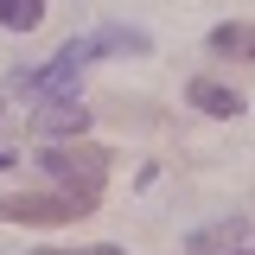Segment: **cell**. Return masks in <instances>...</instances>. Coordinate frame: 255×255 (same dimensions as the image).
I'll use <instances>...</instances> for the list:
<instances>
[{"mask_svg":"<svg viewBox=\"0 0 255 255\" xmlns=\"http://www.w3.org/2000/svg\"><path fill=\"white\" fill-rule=\"evenodd\" d=\"M191 102H198L204 115H243V96L223 90V83H211V77H198V83H191Z\"/></svg>","mask_w":255,"mask_h":255,"instance_id":"5","label":"cell"},{"mask_svg":"<svg viewBox=\"0 0 255 255\" xmlns=\"http://www.w3.org/2000/svg\"><path fill=\"white\" fill-rule=\"evenodd\" d=\"M243 255H255V249H243Z\"/></svg>","mask_w":255,"mask_h":255,"instance_id":"9","label":"cell"},{"mask_svg":"<svg viewBox=\"0 0 255 255\" xmlns=\"http://www.w3.org/2000/svg\"><path fill=\"white\" fill-rule=\"evenodd\" d=\"M38 166L58 179V185L83 191V198H102V179H109V147H90V140H58V147H45Z\"/></svg>","mask_w":255,"mask_h":255,"instance_id":"2","label":"cell"},{"mask_svg":"<svg viewBox=\"0 0 255 255\" xmlns=\"http://www.w3.org/2000/svg\"><path fill=\"white\" fill-rule=\"evenodd\" d=\"M38 255H122V249H109V243H96V249H38Z\"/></svg>","mask_w":255,"mask_h":255,"instance_id":"8","label":"cell"},{"mask_svg":"<svg viewBox=\"0 0 255 255\" xmlns=\"http://www.w3.org/2000/svg\"><path fill=\"white\" fill-rule=\"evenodd\" d=\"M96 211V198H83V191H13V198H0V223H77V217H90Z\"/></svg>","mask_w":255,"mask_h":255,"instance_id":"3","label":"cell"},{"mask_svg":"<svg viewBox=\"0 0 255 255\" xmlns=\"http://www.w3.org/2000/svg\"><path fill=\"white\" fill-rule=\"evenodd\" d=\"M115 51H147V32H134V26H102V32H90V38H70L45 70L19 77V96H58V90L77 83V70H83V64L115 58Z\"/></svg>","mask_w":255,"mask_h":255,"instance_id":"1","label":"cell"},{"mask_svg":"<svg viewBox=\"0 0 255 255\" xmlns=\"http://www.w3.org/2000/svg\"><path fill=\"white\" fill-rule=\"evenodd\" d=\"M211 51L217 58H255V26H217L211 32Z\"/></svg>","mask_w":255,"mask_h":255,"instance_id":"6","label":"cell"},{"mask_svg":"<svg viewBox=\"0 0 255 255\" xmlns=\"http://www.w3.org/2000/svg\"><path fill=\"white\" fill-rule=\"evenodd\" d=\"M45 19V0H0V26H13V32H32Z\"/></svg>","mask_w":255,"mask_h":255,"instance_id":"7","label":"cell"},{"mask_svg":"<svg viewBox=\"0 0 255 255\" xmlns=\"http://www.w3.org/2000/svg\"><path fill=\"white\" fill-rule=\"evenodd\" d=\"M32 128L51 134V140H70V134L90 128V102H83L77 90H58V96H45V102L32 109Z\"/></svg>","mask_w":255,"mask_h":255,"instance_id":"4","label":"cell"}]
</instances>
